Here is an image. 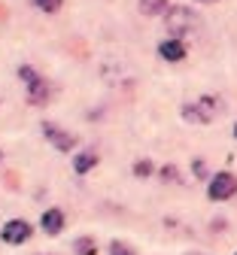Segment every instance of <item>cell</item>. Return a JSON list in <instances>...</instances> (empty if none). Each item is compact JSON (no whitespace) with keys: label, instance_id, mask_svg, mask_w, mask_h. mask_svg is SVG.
Instances as JSON below:
<instances>
[{"label":"cell","instance_id":"obj_1","mask_svg":"<svg viewBox=\"0 0 237 255\" xmlns=\"http://www.w3.org/2000/svg\"><path fill=\"white\" fill-rule=\"evenodd\" d=\"M18 79L27 85V104H33V107L49 104V98H52V85H49V79H43L33 67H27V64H21V67H18Z\"/></svg>","mask_w":237,"mask_h":255},{"label":"cell","instance_id":"obj_2","mask_svg":"<svg viewBox=\"0 0 237 255\" xmlns=\"http://www.w3.org/2000/svg\"><path fill=\"white\" fill-rule=\"evenodd\" d=\"M222 110V101L216 94H204V98H198L195 104H186L183 107V119L186 122H195V125H210Z\"/></svg>","mask_w":237,"mask_h":255},{"label":"cell","instance_id":"obj_3","mask_svg":"<svg viewBox=\"0 0 237 255\" xmlns=\"http://www.w3.org/2000/svg\"><path fill=\"white\" fill-rule=\"evenodd\" d=\"M164 24H167V30H171V37L180 40V37H186V34H192V30H195L198 15L189 6H171V9L164 12Z\"/></svg>","mask_w":237,"mask_h":255},{"label":"cell","instance_id":"obj_4","mask_svg":"<svg viewBox=\"0 0 237 255\" xmlns=\"http://www.w3.org/2000/svg\"><path fill=\"white\" fill-rule=\"evenodd\" d=\"M237 195V176L234 173H216L213 179H210V188H207V198L210 201H228V198H234Z\"/></svg>","mask_w":237,"mask_h":255},{"label":"cell","instance_id":"obj_5","mask_svg":"<svg viewBox=\"0 0 237 255\" xmlns=\"http://www.w3.org/2000/svg\"><path fill=\"white\" fill-rule=\"evenodd\" d=\"M30 225L24 219H9L3 228H0V237H3V243H9V246H18V243H24L27 237H30Z\"/></svg>","mask_w":237,"mask_h":255},{"label":"cell","instance_id":"obj_6","mask_svg":"<svg viewBox=\"0 0 237 255\" xmlns=\"http://www.w3.org/2000/svg\"><path fill=\"white\" fill-rule=\"evenodd\" d=\"M40 128H43L46 140H49L58 152H70V149H73V143H76V140H73V134H67L64 128H58V125H52V122H43Z\"/></svg>","mask_w":237,"mask_h":255},{"label":"cell","instance_id":"obj_7","mask_svg":"<svg viewBox=\"0 0 237 255\" xmlns=\"http://www.w3.org/2000/svg\"><path fill=\"white\" fill-rule=\"evenodd\" d=\"M158 55L164 58V61H183L186 58V46H183V40H161L158 43Z\"/></svg>","mask_w":237,"mask_h":255},{"label":"cell","instance_id":"obj_8","mask_svg":"<svg viewBox=\"0 0 237 255\" xmlns=\"http://www.w3.org/2000/svg\"><path fill=\"white\" fill-rule=\"evenodd\" d=\"M40 225H43V231H46V234H61V231H64V213H61L58 207L46 210V213H43V219H40Z\"/></svg>","mask_w":237,"mask_h":255},{"label":"cell","instance_id":"obj_9","mask_svg":"<svg viewBox=\"0 0 237 255\" xmlns=\"http://www.w3.org/2000/svg\"><path fill=\"white\" fill-rule=\"evenodd\" d=\"M137 6H140V12L143 15H164L167 9V0H137Z\"/></svg>","mask_w":237,"mask_h":255},{"label":"cell","instance_id":"obj_10","mask_svg":"<svg viewBox=\"0 0 237 255\" xmlns=\"http://www.w3.org/2000/svg\"><path fill=\"white\" fill-rule=\"evenodd\" d=\"M91 167H97V155H94V152L76 155V161H73V170H76V173H88Z\"/></svg>","mask_w":237,"mask_h":255},{"label":"cell","instance_id":"obj_11","mask_svg":"<svg viewBox=\"0 0 237 255\" xmlns=\"http://www.w3.org/2000/svg\"><path fill=\"white\" fill-rule=\"evenodd\" d=\"M61 3H64V0H33V6L43 9V12H58Z\"/></svg>","mask_w":237,"mask_h":255},{"label":"cell","instance_id":"obj_12","mask_svg":"<svg viewBox=\"0 0 237 255\" xmlns=\"http://www.w3.org/2000/svg\"><path fill=\"white\" fill-rule=\"evenodd\" d=\"M76 249H79V255H94V240L91 237H82Z\"/></svg>","mask_w":237,"mask_h":255},{"label":"cell","instance_id":"obj_13","mask_svg":"<svg viewBox=\"0 0 237 255\" xmlns=\"http://www.w3.org/2000/svg\"><path fill=\"white\" fill-rule=\"evenodd\" d=\"M134 173H137V176H149L152 173V164L149 161H137V164H134Z\"/></svg>","mask_w":237,"mask_h":255},{"label":"cell","instance_id":"obj_14","mask_svg":"<svg viewBox=\"0 0 237 255\" xmlns=\"http://www.w3.org/2000/svg\"><path fill=\"white\" fill-rule=\"evenodd\" d=\"M110 255H134L128 246H122V243H110Z\"/></svg>","mask_w":237,"mask_h":255},{"label":"cell","instance_id":"obj_15","mask_svg":"<svg viewBox=\"0 0 237 255\" xmlns=\"http://www.w3.org/2000/svg\"><path fill=\"white\" fill-rule=\"evenodd\" d=\"M164 179H180V176H177V170H174L171 164H167V167H164Z\"/></svg>","mask_w":237,"mask_h":255},{"label":"cell","instance_id":"obj_16","mask_svg":"<svg viewBox=\"0 0 237 255\" xmlns=\"http://www.w3.org/2000/svg\"><path fill=\"white\" fill-rule=\"evenodd\" d=\"M192 167H195V176H204V161H195Z\"/></svg>","mask_w":237,"mask_h":255},{"label":"cell","instance_id":"obj_17","mask_svg":"<svg viewBox=\"0 0 237 255\" xmlns=\"http://www.w3.org/2000/svg\"><path fill=\"white\" fill-rule=\"evenodd\" d=\"M186 255H204V252H186Z\"/></svg>","mask_w":237,"mask_h":255},{"label":"cell","instance_id":"obj_18","mask_svg":"<svg viewBox=\"0 0 237 255\" xmlns=\"http://www.w3.org/2000/svg\"><path fill=\"white\" fill-rule=\"evenodd\" d=\"M234 137H237V125H234Z\"/></svg>","mask_w":237,"mask_h":255},{"label":"cell","instance_id":"obj_19","mask_svg":"<svg viewBox=\"0 0 237 255\" xmlns=\"http://www.w3.org/2000/svg\"><path fill=\"white\" fill-rule=\"evenodd\" d=\"M0 161H3V152H0Z\"/></svg>","mask_w":237,"mask_h":255},{"label":"cell","instance_id":"obj_20","mask_svg":"<svg viewBox=\"0 0 237 255\" xmlns=\"http://www.w3.org/2000/svg\"><path fill=\"white\" fill-rule=\"evenodd\" d=\"M204 3H210V0H204Z\"/></svg>","mask_w":237,"mask_h":255},{"label":"cell","instance_id":"obj_21","mask_svg":"<svg viewBox=\"0 0 237 255\" xmlns=\"http://www.w3.org/2000/svg\"><path fill=\"white\" fill-rule=\"evenodd\" d=\"M234 255H237V252H234Z\"/></svg>","mask_w":237,"mask_h":255}]
</instances>
